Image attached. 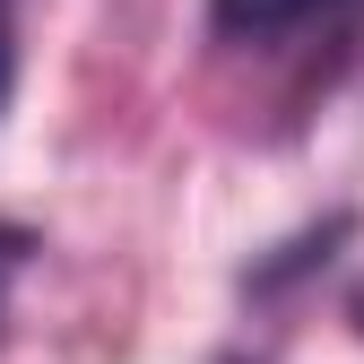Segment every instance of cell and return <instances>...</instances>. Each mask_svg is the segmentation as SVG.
<instances>
[{"label":"cell","instance_id":"6da1fadb","mask_svg":"<svg viewBox=\"0 0 364 364\" xmlns=\"http://www.w3.org/2000/svg\"><path fill=\"white\" fill-rule=\"evenodd\" d=\"M312 9H330V0H217V26H235V35H269V26H295Z\"/></svg>","mask_w":364,"mask_h":364},{"label":"cell","instance_id":"7a4b0ae2","mask_svg":"<svg viewBox=\"0 0 364 364\" xmlns=\"http://www.w3.org/2000/svg\"><path fill=\"white\" fill-rule=\"evenodd\" d=\"M18 87V0H0V105Z\"/></svg>","mask_w":364,"mask_h":364},{"label":"cell","instance_id":"3957f363","mask_svg":"<svg viewBox=\"0 0 364 364\" xmlns=\"http://www.w3.org/2000/svg\"><path fill=\"white\" fill-rule=\"evenodd\" d=\"M9 269H18V235H0V295H9Z\"/></svg>","mask_w":364,"mask_h":364},{"label":"cell","instance_id":"277c9868","mask_svg":"<svg viewBox=\"0 0 364 364\" xmlns=\"http://www.w3.org/2000/svg\"><path fill=\"white\" fill-rule=\"evenodd\" d=\"M355 330H364V295H355Z\"/></svg>","mask_w":364,"mask_h":364}]
</instances>
